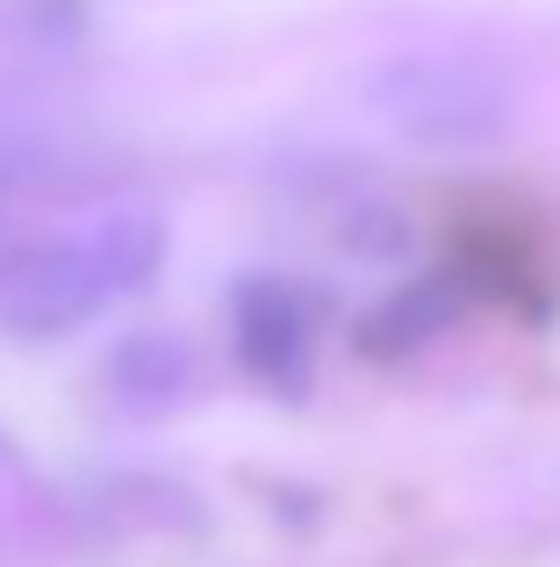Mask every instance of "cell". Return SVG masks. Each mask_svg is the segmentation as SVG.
I'll list each match as a JSON object with an SVG mask.
<instances>
[{
    "mask_svg": "<svg viewBox=\"0 0 560 567\" xmlns=\"http://www.w3.org/2000/svg\"><path fill=\"white\" fill-rule=\"evenodd\" d=\"M158 259H166V223L144 216V208L37 237V245L0 259V331L14 338L80 331L108 302H123L129 288H144L158 274Z\"/></svg>",
    "mask_w": 560,
    "mask_h": 567,
    "instance_id": "1",
    "label": "cell"
},
{
    "mask_svg": "<svg viewBox=\"0 0 560 567\" xmlns=\"http://www.w3.org/2000/svg\"><path fill=\"white\" fill-rule=\"evenodd\" d=\"M238 338H245V367L259 381H280L294 388L302 381V360H309V309L294 288L280 280H252L238 295Z\"/></svg>",
    "mask_w": 560,
    "mask_h": 567,
    "instance_id": "2",
    "label": "cell"
}]
</instances>
